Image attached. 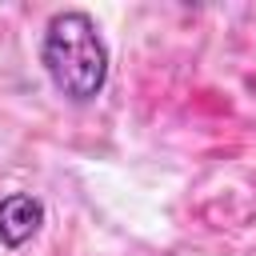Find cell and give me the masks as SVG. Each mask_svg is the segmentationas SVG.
Here are the masks:
<instances>
[{"label": "cell", "mask_w": 256, "mask_h": 256, "mask_svg": "<svg viewBox=\"0 0 256 256\" xmlns=\"http://www.w3.org/2000/svg\"><path fill=\"white\" fill-rule=\"evenodd\" d=\"M108 44L84 8L56 12L40 32V68L68 104H92L108 84Z\"/></svg>", "instance_id": "1"}, {"label": "cell", "mask_w": 256, "mask_h": 256, "mask_svg": "<svg viewBox=\"0 0 256 256\" xmlns=\"http://www.w3.org/2000/svg\"><path fill=\"white\" fill-rule=\"evenodd\" d=\"M44 216H48V208H44L40 196H32V192H12V196H4V200H0V244H4L8 252L24 248V244L44 228Z\"/></svg>", "instance_id": "2"}]
</instances>
